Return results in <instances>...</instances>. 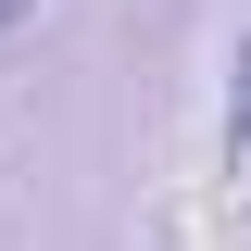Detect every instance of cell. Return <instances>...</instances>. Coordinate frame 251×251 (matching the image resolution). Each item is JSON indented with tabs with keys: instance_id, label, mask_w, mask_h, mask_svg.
<instances>
[{
	"instance_id": "2",
	"label": "cell",
	"mask_w": 251,
	"mask_h": 251,
	"mask_svg": "<svg viewBox=\"0 0 251 251\" xmlns=\"http://www.w3.org/2000/svg\"><path fill=\"white\" fill-rule=\"evenodd\" d=\"M13 13H25V0H0V25H13Z\"/></svg>"
},
{
	"instance_id": "1",
	"label": "cell",
	"mask_w": 251,
	"mask_h": 251,
	"mask_svg": "<svg viewBox=\"0 0 251 251\" xmlns=\"http://www.w3.org/2000/svg\"><path fill=\"white\" fill-rule=\"evenodd\" d=\"M226 151H251V50H239V88H226Z\"/></svg>"
}]
</instances>
